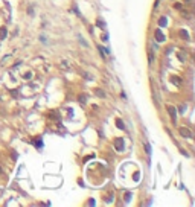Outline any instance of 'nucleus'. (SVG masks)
<instances>
[{"instance_id":"obj_4","label":"nucleus","mask_w":195,"mask_h":207,"mask_svg":"<svg viewBox=\"0 0 195 207\" xmlns=\"http://www.w3.org/2000/svg\"><path fill=\"white\" fill-rule=\"evenodd\" d=\"M156 37H157L159 40H163V35L160 34V30H157V32H156Z\"/></svg>"},{"instance_id":"obj_2","label":"nucleus","mask_w":195,"mask_h":207,"mask_svg":"<svg viewBox=\"0 0 195 207\" xmlns=\"http://www.w3.org/2000/svg\"><path fill=\"white\" fill-rule=\"evenodd\" d=\"M180 133H182L183 136H186V137H189V139L192 137V134H191V133H189V131L186 130V128H182V130H180Z\"/></svg>"},{"instance_id":"obj_5","label":"nucleus","mask_w":195,"mask_h":207,"mask_svg":"<svg viewBox=\"0 0 195 207\" xmlns=\"http://www.w3.org/2000/svg\"><path fill=\"white\" fill-rule=\"evenodd\" d=\"M117 126H119V128H122V130L125 128V126H124V122H121L119 119H117Z\"/></svg>"},{"instance_id":"obj_6","label":"nucleus","mask_w":195,"mask_h":207,"mask_svg":"<svg viewBox=\"0 0 195 207\" xmlns=\"http://www.w3.org/2000/svg\"><path fill=\"white\" fill-rule=\"evenodd\" d=\"M160 24H162V26L166 24V18H162V20H160Z\"/></svg>"},{"instance_id":"obj_3","label":"nucleus","mask_w":195,"mask_h":207,"mask_svg":"<svg viewBox=\"0 0 195 207\" xmlns=\"http://www.w3.org/2000/svg\"><path fill=\"white\" fill-rule=\"evenodd\" d=\"M116 148H117L119 151H122V149H124V143H122V140H121V139H117V140H116Z\"/></svg>"},{"instance_id":"obj_1","label":"nucleus","mask_w":195,"mask_h":207,"mask_svg":"<svg viewBox=\"0 0 195 207\" xmlns=\"http://www.w3.org/2000/svg\"><path fill=\"white\" fill-rule=\"evenodd\" d=\"M168 111H169V114L172 116V120L175 122V120H177V116H175V110H174L172 107H168Z\"/></svg>"}]
</instances>
